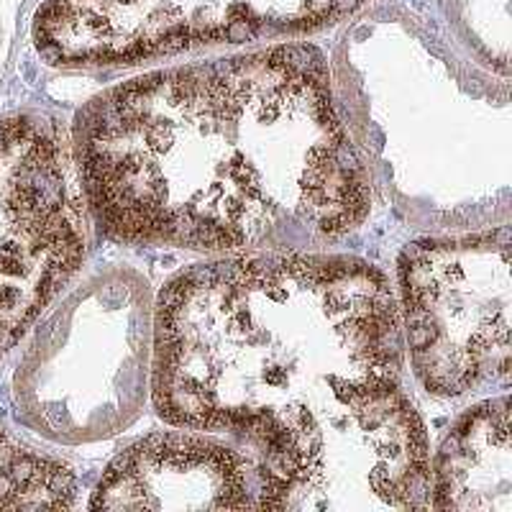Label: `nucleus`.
<instances>
[{"label": "nucleus", "mask_w": 512, "mask_h": 512, "mask_svg": "<svg viewBox=\"0 0 512 512\" xmlns=\"http://www.w3.org/2000/svg\"><path fill=\"white\" fill-rule=\"evenodd\" d=\"M428 507L512 512L510 400L492 397L461 415L431 466Z\"/></svg>", "instance_id": "8"}, {"label": "nucleus", "mask_w": 512, "mask_h": 512, "mask_svg": "<svg viewBox=\"0 0 512 512\" xmlns=\"http://www.w3.org/2000/svg\"><path fill=\"white\" fill-rule=\"evenodd\" d=\"M231 436L256 451L277 510L428 507V441L397 384L361 387L318 410L262 415Z\"/></svg>", "instance_id": "3"}, {"label": "nucleus", "mask_w": 512, "mask_h": 512, "mask_svg": "<svg viewBox=\"0 0 512 512\" xmlns=\"http://www.w3.org/2000/svg\"><path fill=\"white\" fill-rule=\"evenodd\" d=\"M369 0H47L34 21L44 59L116 67L216 44L338 24Z\"/></svg>", "instance_id": "6"}, {"label": "nucleus", "mask_w": 512, "mask_h": 512, "mask_svg": "<svg viewBox=\"0 0 512 512\" xmlns=\"http://www.w3.org/2000/svg\"><path fill=\"white\" fill-rule=\"evenodd\" d=\"M456 24L474 47L497 62L507 64L510 47V0H446Z\"/></svg>", "instance_id": "10"}, {"label": "nucleus", "mask_w": 512, "mask_h": 512, "mask_svg": "<svg viewBox=\"0 0 512 512\" xmlns=\"http://www.w3.org/2000/svg\"><path fill=\"white\" fill-rule=\"evenodd\" d=\"M231 436V433H228ZM152 433L105 469L90 507L103 510H277L264 464L244 438Z\"/></svg>", "instance_id": "7"}, {"label": "nucleus", "mask_w": 512, "mask_h": 512, "mask_svg": "<svg viewBox=\"0 0 512 512\" xmlns=\"http://www.w3.org/2000/svg\"><path fill=\"white\" fill-rule=\"evenodd\" d=\"M400 318L387 277L351 256L267 251L195 264L154 310V408L231 433L397 384Z\"/></svg>", "instance_id": "2"}, {"label": "nucleus", "mask_w": 512, "mask_h": 512, "mask_svg": "<svg viewBox=\"0 0 512 512\" xmlns=\"http://www.w3.org/2000/svg\"><path fill=\"white\" fill-rule=\"evenodd\" d=\"M72 149L90 213L126 244L300 251L372 200L310 44L134 77L82 108Z\"/></svg>", "instance_id": "1"}, {"label": "nucleus", "mask_w": 512, "mask_h": 512, "mask_svg": "<svg viewBox=\"0 0 512 512\" xmlns=\"http://www.w3.org/2000/svg\"><path fill=\"white\" fill-rule=\"evenodd\" d=\"M75 495L70 466L21 446L0 428V510H67Z\"/></svg>", "instance_id": "9"}, {"label": "nucleus", "mask_w": 512, "mask_h": 512, "mask_svg": "<svg viewBox=\"0 0 512 512\" xmlns=\"http://www.w3.org/2000/svg\"><path fill=\"white\" fill-rule=\"evenodd\" d=\"M410 359L425 390L459 397L510 374V228L413 244L400 256Z\"/></svg>", "instance_id": "4"}, {"label": "nucleus", "mask_w": 512, "mask_h": 512, "mask_svg": "<svg viewBox=\"0 0 512 512\" xmlns=\"http://www.w3.org/2000/svg\"><path fill=\"white\" fill-rule=\"evenodd\" d=\"M90 205L57 123L0 118V356L80 267Z\"/></svg>", "instance_id": "5"}]
</instances>
